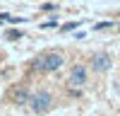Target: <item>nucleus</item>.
<instances>
[{
	"mask_svg": "<svg viewBox=\"0 0 120 116\" xmlns=\"http://www.w3.org/2000/svg\"><path fill=\"white\" fill-rule=\"evenodd\" d=\"M63 56H60L58 51H43L41 56H36L34 61V70H41V73H55L63 68Z\"/></svg>",
	"mask_w": 120,
	"mask_h": 116,
	"instance_id": "f257e3e1",
	"label": "nucleus"
},
{
	"mask_svg": "<svg viewBox=\"0 0 120 116\" xmlns=\"http://www.w3.org/2000/svg\"><path fill=\"white\" fill-rule=\"evenodd\" d=\"M51 106H53V94L48 90H38V92L31 94V99H29V109L34 114H46Z\"/></svg>",
	"mask_w": 120,
	"mask_h": 116,
	"instance_id": "f03ea898",
	"label": "nucleus"
},
{
	"mask_svg": "<svg viewBox=\"0 0 120 116\" xmlns=\"http://www.w3.org/2000/svg\"><path fill=\"white\" fill-rule=\"evenodd\" d=\"M111 65H113V58L108 56L106 51H98L91 56V68H94V73H106V70H111Z\"/></svg>",
	"mask_w": 120,
	"mask_h": 116,
	"instance_id": "7ed1b4c3",
	"label": "nucleus"
},
{
	"mask_svg": "<svg viewBox=\"0 0 120 116\" xmlns=\"http://www.w3.org/2000/svg\"><path fill=\"white\" fill-rule=\"evenodd\" d=\"M70 85H72V87L86 85V68L84 65H75L72 70H70Z\"/></svg>",
	"mask_w": 120,
	"mask_h": 116,
	"instance_id": "20e7f679",
	"label": "nucleus"
},
{
	"mask_svg": "<svg viewBox=\"0 0 120 116\" xmlns=\"http://www.w3.org/2000/svg\"><path fill=\"white\" fill-rule=\"evenodd\" d=\"M12 99H15V104H29V99H31V94L26 92V87H19V90H15Z\"/></svg>",
	"mask_w": 120,
	"mask_h": 116,
	"instance_id": "39448f33",
	"label": "nucleus"
},
{
	"mask_svg": "<svg viewBox=\"0 0 120 116\" xmlns=\"http://www.w3.org/2000/svg\"><path fill=\"white\" fill-rule=\"evenodd\" d=\"M77 27H79V22H67L63 27V32H72V29H77Z\"/></svg>",
	"mask_w": 120,
	"mask_h": 116,
	"instance_id": "423d86ee",
	"label": "nucleus"
},
{
	"mask_svg": "<svg viewBox=\"0 0 120 116\" xmlns=\"http://www.w3.org/2000/svg\"><path fill=\"white\" fill-rule=\"evenodd\" d=\"M19 36H22V32H15V29H12V32H7V39H19Z\"/></svg>",
	"mask_w": 120,
	"mask_h": 116,
	"instance_id": "0eeeda50",
	"label": "nucleus"
}]
</instances>
